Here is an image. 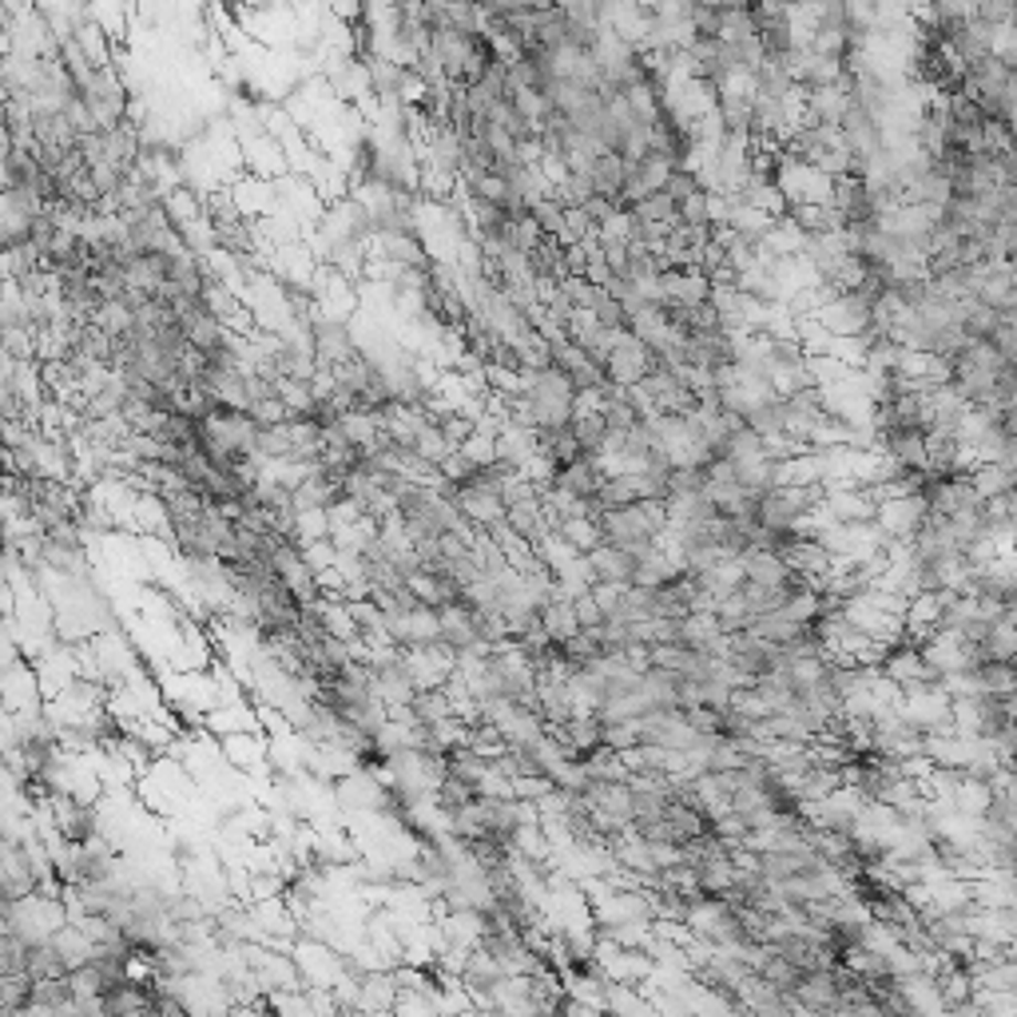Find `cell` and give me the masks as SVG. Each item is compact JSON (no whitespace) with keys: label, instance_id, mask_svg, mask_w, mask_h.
Segmentation results:
<instances>
[{"label":"cell","instance_id":"6da1fadb","mask_svg":"<svg viewBox=\"0 0 1017 1017\" xmlns=\"http://www.w3.org/2000/svg\"><path fill=\"white\" fill-rule=\"evenodd\" d=\"M974 672H978V680H982V691H989V696H1006V700L1017 696L1014 660H978L974 664Z\"/></svg>","mask_w":1017,"mask_h":1017},{"label":"cell","instance_id":"7a4b0ae2","mask_svg":"<svg viewBox=\"0 0 1017 1017\" xmlns=\"http://www.w3.org/2000/svg\"><path fill=\"white\" fill-rule=\"evenodd\" d=\"M974 485H978L982 501H994V497H1002V494H1009V489H1014L1017 474H1014V469H1006L1002 462H986V465H978V469H974Z\"/></svg>","mask_w":1017,"mask_h":1017},{"label":"cell","instance_id":"3957f363","mask_svg":"<svg viewBox=\"0 0 1017 1017\" xmlns=\"http://www.w3.org/2000/svg\"><path fill=\"white\" fill-rule=\"evenodd\" d=\"M1014 653H1017V624L1009 621H998L989 628L986 640L978 644L982 660H1014Z\"/></svg>","mask_w":1017,"mask_h":1017},{"label":"cell","instance_id":"277c9868","mask_svg":"<svg viewBox=\"0 0 1017 1017\" xmlns=\"http://www.w3.org/2000/svg\"><path fill=\"white\" fill-rule=\"evenodd\" d=\"M1014 668H1017V653H1014Z\"/></svg>","mask_w":1017,"mask_h":1017}]
</instances>
